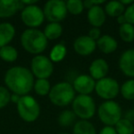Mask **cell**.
I'll return each instance as SVG.
<instances>
[{
  "label": "cell",
  "instance_id": "obj_27",
  "mask_svg": "<svg viewBox=\"0 0 134 134\" xmlns=\"http://www.w3.org/2000/svg\"><path fill=\"white\" fill-rule=\"evenodd\" d=\"M76 116L73 110H63L58 116V123L63 127H68L75 122Z\"/></svg>",
  "mask_w": 134,
  "mask_h": 134
},
{
  "label": "cell",
  "instance_id": "obj_3",
  "mask_svg": "<svg viewBox=\"0 0 134 134\" xmlns=\"http://www.w3.org/2000/svg\"><path fill=\"white\" fill-rule=\"evenodd\" d=\"M50 101L57 107H65L71 104L75 97L73 85L68 82H61L54 85L48 95Z\"/></svg>",
  "mask_w": 134,
  "mask_h": 134
},
{
  "label": "cell",
  "instance_id": "obj_24",
  "mask_svg": "<svg viewBox=\"0 0 134 134\" xmlns=\"http://www.w3.org/2000/svg\"><path fill=\"white\" fill-rule=\"evenodd\" d=\"M51 88H52V86H51V83L49 82L48 79H37L34 82V91L37 95L41 96V97L49 95Z\"/></svg>",
  "mask_w": 134,
  "mask_h": 134
},
{
  "label": "cell",
  "instance_id": "obj_22",
  "mask_svg": "<svg viewBox=\"0 0 134 134\" xmlns=\"http://www.w3.org/2000/svg\"><path fill=\"white\" fill-rule=\"evenodd\" d=\"M18 51L11 45H7L0 48V58L7 63H14L18 59Z\"/></svg>",
  "mask_w": 134,
  "mask_h": 134
},
{
  "label": "cell",
  "instance_id": "obj_21",
  "mask_svg": "<svg viewBox=\"0 0 134 134\" xmlns=\"http://www.w3.org/2000/svg\"><path fill=\"white\" fill-rule=\"evenodd\" d=\"M44 33L45 37L47 40H57L59 37H61L62 33H63V27L60 23H49L44 29Z\"/></svg>",
  "mask_w": 134,
  "mask_h": 134
},
{
  "label": "cell",
  "instance_id": "obj_36",
  "mask_svg": "<svg viewBox=\"0 0 134 134\" xmlns=\"http://www.w3.org/2000/svg\"><path fill=\"white\" fill-rule=\"evenodd\" d=\"M20 96L17 95V94H11V97H10V102L15 103V104H18L19 101L20 100Z\"/></svg>",
  "mask_w": 134,
  "mask_h": 134
},
{
  "label": "cell",
  "instance_id": "obj_14",
  "mask_svg": "<svg viewBox=\"0 0 134 134\" xmlns=\"http://www.w3.org/2000/svg\"><path fill=\"white\" fill-rule=\"evenodd\" d=\"M24 5L19 0H0V19L11 18L19 10H22Z\"/></svg>",
  "mask_w": 134,
  "mask_h": 134
},
{
  "label": "cell",
  "instance_id": "obj_5",
  "mask_svg": "<svg viewBox=\"0 0 134 134\" xmlns=\"http://www.w3.org/2000/svg\"><path fill=\"white\" fill-rule=\"evenodd\" d=\"M17 109L21 119L26 122H34L38 119L41 113L39 103L30 96H23L17 104Z\"/></svg>",
  "mask_w": 134,
  "mask_h": 134
},
{
  "label": "cell",
  "instance_id": "obj_16",
  "mask_svg": "<svg viewBox=\"0 0 134 134\" xmlns=\"http://www.w3.org/2000/svg\"><path fill=\"white\" fill-rule=\"evenodd\" d=\"M106 12L100 6H94L87 11V20L93 28H100L106 21Z\"/></svg>",
  "mask_w": 134,
  "mask_h": 134
},
{
  "label": "cell",
  "instance_id": "obj_11",
  "mask_svg": "<svg viewBox=\"0 0 134 134\" xmlns=\"http://www.w3.org/2000/svg\"><path fill=\"white\" fill-rule=\"evenodd\" d=\"M97 48V41L92 40L88 35L79 36L74 42V49L79 55L87 56L92 54Z\"/></svg>",
  "mask_w": 134,
  "mask_h": 134
},
{
  "label": "cell",
  "instance_id": "obj_18",
  "mask_svg": "<svg viewBox=\"0 0 134 134\" xmlns=\"http://www.w3.org/2000/svg\"><path fill=\"white\" fill-rule=\"evenodd\" d=\"M16 34V29L11 23H0V48L8 45V43L14 39Z\"/></svg>",
  "mask_w": 134,
  "mask_h": 134
},
{
  "label": "cell",
  "instance_id": "obj_8",
  "mask_svg": "<svg viewBox=\"0 0 134 134\" xmlns=\"http://www.w3.org/2000/svg\"><path fill=\"white\" fill-rule=\"evenodd\" d=\"M30 71L37 79H48L53 73V63L45 55H35L31 60Z\"/></svg>",
  "mask_w": 134,
  "mask_h": 134
},
{
  "label": "cell",
  "instance_id": "obj_39",
  "mask_svg": "<svg viewBox=\"0 0 134 134\" xmlns=\"http://www.w3.org/2000/svg\"><path fill=\"white\" fill-rule=\"evenodd\" d=\"M120 3H121V4H122L124 7L126 6V8H127V7H129V6H130L131 4H133L134 1H133V0H121Z\"/></svg>",
  "mask_w": 134,
  "mask_h": 134
},
{
  "label": "cell",
  "instance_id": "obj_10",
  "mask_svg": "<svg viewBox=\"0 0 134 134\" xmlns=\"http://www.w3.org/2000/svg\"><path fill=\"white\" fill-rule=\"evenodd\" d=\"M20 19L22 22L30 29H36L40 27L44 21V13L37 5L27 6L21 10Z\"/></svg>",
  "mask_w": 134,
  "mask_h": 134
},
{
  "label": "cell",
  "instance_id": "obj_15",
  "mask_svg": "<svg viewBox=\"0 0 134 134\" xmlns=\"http://www.w3.org/2000/svg\"><path fill=\"white\" fill-rule=\"evenodd\" d=\"M109 70L108 63L104 59H96L91 63L89 66V74L90 76L94 80H101L107 76Z\"/></svg>",
  "mask_w": 134,
  "mask_h": 134
},
{
  "label": "cell",
  "instance_id": "obj_38",
  "mask_svg": "<svg viewBox=\"0 0 134 134\" xmlns=\"http://www.w3.org/2000/svg\"><path fill=\"white\" fill-rule=\"evenodd\" d=\"M117 21H118V23H119V25H123V24H126L127 23V20H126V19H125V17H124V14L123 15H121V16H119V17H118L117 18Z\"/></svg>",
  "mask_w": 134,
  "mask_h": 134
},
{
  "label": "cell",
  "instance_id": "obj_17",
  "mask_svg": "<svg viewBox=\"0 0 134 134\" xmlns=\"http://www.w3.org/2000/svg\"><path fill=\"white\" fill-rule=\"evenodd\" d=\"M97 47L103 53L109 54L118 49V41L112 36L105 34L97 41Z\"/></svg>",
  "mask_w": 134,
  "mask_h": 134
},
{
  "label": "cell",
  "instance_id": "obj_34",
  "mask_svg": "<svg viewBox=\"0 0 134 134\" xmlns=\"http://www.w3.org/2000/svg\"><path fill=\"white\" fill-rule=\"evenodd\" d=\"M98 134H118L116 131L115 128L111 126H105L104 128L101 129V130L99 131Z\"/></svg>",
  "mask_w": 134,
  "mask_h": 134
},
{
  "label": "cell",
  "instance_id": "obj_13",
  "mask_svg": "<svg viewBox=\"0 0 134 134\" xmlns=\"http://www.w3.org/2000/svg\"><path fill=\"white\" fill-rule=\"evenodd\" d=\"M119 66L126 76L134 77V49H129L121 54Z\"/></svg>",
  "mask_w": 134,
  "mask_h": 134
},
{
  "label": "cell",
  "instance_id": "obj_20",
  "mask_svg": "<svg viewBox=\"0 0 134 134\" xmlns=\"http://www.w3.org/2000/svg\"><path fill=\"white\" fill-rule=\"evenodd\" d=\"M73 134H97V130L88 120H79L74 126Z\"/></svg>",
  "mask_w": 134,
  "mask_h": 134
},
{
  "label": "cell",
  "instance_id": "obj_1",
  "mask_svg": "<svg viewBox=\"0 0 134 134\" xmlns=\"http://www.w3.org/2000/svg\"><path fill=\"white\" fill-rule=\"evenodd\" d=\"M4 81L9 91L20 97L28 95L32 90L35 82L31 71L20 65L9 68L6 72Z\"/></svg>",
  "mask_w": 134,
  "mask_h": 134
},
{
  "label": "cell",
  "instance_id": "obj_30",
  "mask_svg": "<svg viewBox=\"0 0 134 134\" xmlns=\"http://www.w3.org/2000/svg\"><path fill=\"white\" fill-rule=\"evenodd\" d=\"M10 97L11 94L9 90L5 86H0V109L8 106L10 102Z\"/></svg>",
  "mask_w": 134,
  "mask_h": 134
},
{
  "label": "cell",
  "instance_id": "obj_25",
  "mask_svg": "<svg viewBox=\"0 0 134 134\" xmlns=\"http://www.w3.org/2000/svg\"><path fill=\"white\" fill-rule=\"evenodd\" d=\"M119 37L125 42H131L134 41V26L130 23H126L119 27Z\"/></svg>",
  "mask_w": 134,
  "mask_h": 134
},
{
  "label": "cell",
  "instance_id": "obj_6",
  "mask_svg": "<svg viewBox=\"0 0 134 134\" xmlns=\"http://www.w3.org/2000/svg\"><path fill=\"white\" fill-rule=\"evenodd\" d=\"M72 108L75 116L80 118L81 120L92 119L96 114V103L93 97L87 95L75 96L72 102Z\"/></svg>",
  "mask_w": 134,
  "mask_h": 134
},
{
  "label": "cell",
  "instance_id": "obj_28",
  "mask_svg": "<svg viewBox=\"0 0 134 134\" xmlns=\"http://www.w3.org/2000/svg\"><path fill=\"white\" fill-rule=\"evenodd\" d=\"M120 94L127 100H134V79H130L120 86Z\"/></svg>",
  "mask_w": 134,
  "mask_h": 134
},
{
  "label": "cell",
  "instance_id": "obj_26",
  "mask_svg": "<svg viewBox=\"0 0 134 134\" xmlns=\"http://www.w3.org/2000/svg\"><path fill=\"white\" fill-rule=\"evenodd\" d=\"M115 130L118 134H133L134 125L133 122L126 119H121L115 125Z\"/></svg>",
  "mask_w": 134,
  "mask_h": 134
},
{
  "label": "cell",
  "instance_id": "obj_19",
  "mask_svg": "<svg viewBox=\"0 0 134 134\" xmlns=\"http://www.w3.org/2000/svg\"><path fill=\"white\" fill-rule=\"evenodd\" d=\"M125 9H126V8L121 4L120 1H109L107 3L104 8L106 15L112 18H118L123 15Z\"/></svg>",
  "mask_w": 134,
  "mask_h": 134
},
{
  "label": "cell",
  "instance_id": "obj_32",
  "mask_svg": "<svg viewBox=\"0 0 134 134\" xmlns=\"http://www.w3.org/2000/svg\"><path fill=\"white\" fill-rule=\"evenodd\" d=\"M84 8L90 9L91 8H93L94 6H100V5L104 4L105 1L104 0H101V1H95V0H86L84 1Z\"/></svg>",
  "mask_w": 134,
  "mask_h": 134
},
{
  "label": "cell",
  "instance_id": "obj_2",
  "mask_svg": "<svg viewBox=\"0 0 134 134\" xmlns=\"http://www.w3.org/2000/svg\"><path fill=\"white\" fill-rule=\"evenodd\" d=\"M20 43L29 53L39 55L47 48L48 40L43 31L37 29H28L21 34Z\"/></svg>",
  "mask_w": 134,
  "mask_h": 134
},
{
  "label": "cell",
  "instance_id": "obj_7",
  "mask_svg": "<svg viewBox=\"0 0 134 134\" xmlns=\"http://www.w3.org/2000/svg\"><path fill=\"white\" fill-rule=\"evenodd\" d=\"M66 2L63 0H50L45 3L43 8L45 19L50 23H59L67 16Z\"/></svg>",
  "mask_w": 134,
  "mask_h": 134
},
{
  "label": "cell",
  "instance_id": "obj_23",
  "mask_svg": "<svg viewBox=\"0 0 134 134\" xmlns=\"http://www.w3.org/2000/svg\"><path fill=\"white\" fill-rule=\"evenodd\" d=\"M67 54V49L65 45L58 43L52 49L50 52V60L52 63H59L65 58Z\"/></svg>",
  "mask_w": 134,
  "mask_h": 134
},
{
  "label": "cell",
  "instance_id": "obj_12",
  "mask_svg": "<svg viewBox=\"0 0 134 134\" xmlns=\"http://www.w3.org/2000/svg\"><path fill=\"white\" fill-rule=\"evenodd\" d=\"M73 87L79 95L89 96L95 90L96 81L88 75H80L74 80Z\"/></svg>",
  "mask_w": 134,
  "mask_h": 134
},
{
  "label": "cell",
  "instance_id": "obj_4",
  "mask_svg": "<svg viewBox=\"0 0 134 134\" xmlns=\"http://www.w3.org/2000/svg\"><path fill=\"white\" fill-rule=\"evenodd\" d=\"M98 118L101 122L107 126H115L122 119V110L114 100H107L99 106L97 110Z\"/></svg>",
  "mask_w": 134,
  "mask_h": 134
},
{
  "label": "cell",
  "instance_id": "obj_9",
  "mask_svg": "<svg viewBox=\"0 0 134 134\" xmlns=\"http://www.w3.org/2000/svg\"><path fill=\"white\" fill-rule=\"evenodd\" d=\"M95 91L99 97L105 100H113L120 92V86L116 79L111 77L105 78L96 82Z\"/></svg>",
  "mask_w": 134,
  "mask_h": 134
},
{
  "label": "cell",
  "instance_id": "obj_37",
  "mask_svg": "<svg viewBox=\"0 0 134 134\" xmlns=\"http://www.w3.org/2000/svg\"><path fill=\"white\" fill-rule=\"evenodd\" d=\"M37 0H21V3L24 5L25 7L27 6H32V5H36L37 4Z\"/></svg>",
  "mask_w": 134,
  "mask_h": 134
},
{
  "label": "cell",
  "instance_id": "obj_29",
  "mask_svg": "<svg viewBox=\"0 0 134 134\" xmlns=\"http://www.w3.org/2000/svg\"><path fill=\"white\" fill-rule=\"evenodd\" d=\"M67 11L72 15H79L84 10V3L81 0H68L66 2Z\"/></svg>",
  "mask_w": 134,
  "mask_h": 134
},
{
  "label": "cell",
  "instance_id": "obj_40",
  "mask_svg": "<svg viewBox=\"0 0 134 134\" xmlns=\"http://www.w3.org/2000/svg\"><path fill=\"white\" fill-rule=\"evenodd\" d=\"M60 134H68V133H60Z\"/></svg>",
  "mask_w": 134,
  "mask_h": 134
},
{
  "label": "cell",
  "instance_id": "obj_35",
  "mask_svg": "<svg viewBox=\"0 0 134 134\" xmlns=\"http://www.w3.org/2000/svg\"><path fill=\"white\" fill-rule=\"evenodd\" d=\"M124 119H128L130 121H134V109H129L128 111L125 114V118Z\"/></svg>",
  "mask_w": 134,
  "mask_h": 134
},
{
  "label": "cell",
  "instance_id": "obj_33",
  "mask_svg": "<svg viewBox=\"0 0 134 134\" xmlns=\"http://www.w3.org/2000/svg\"><path fill=\"white\" fill-rule=\"evenodd\" d=\"M88 36L91 38L92 40L97 41L99 38L101 37V30L98 28H92L88 32Z\"/></svg>",
  "mask_w": 134,
  "mask_h": 134
},
{
  "label": "cell",
  "instance_id": "obj_31",
  "mask_svg": "<svg viewBox=\"0 0 134 134\" xmlns=\"http://www.w3.org/2000/svg\"><path fill=\"white\" fill-rule=\"evenodd\" d=\"M124 17L127 20V23H130L134 26V3L126 8Z\"/></svg>",
  "mask_w": 134,
  "mask_h": 134
}]
</instances>
